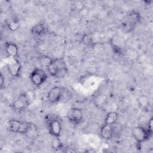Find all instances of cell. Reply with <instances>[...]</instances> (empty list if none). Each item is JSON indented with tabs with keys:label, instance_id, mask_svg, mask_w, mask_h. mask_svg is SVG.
<instances>
[{
	"label": "cell",
	"instance_id": "9c48e42d",
	"mask_svg": "<svg viewBox=\"0 0 153 153\" xmlns=\"http://www.w3.org/2000/svg\"><path fill=\"white\" fill-rule=\"evenodd\" d=\"M67 118L73 123H78L82 120V112L80 109L72 108L69 110L67 114Z\"/></svg>",
	"mask_w": 153,
	"mask_h": 153
},
{
	"label": "cell",
	"instance_id": "ffe728a7",
	"mask_svg": "<svg viewBox=\"0 0 153 153\" xmlns=\"http://www.w3.org/2000/svg\"><path fill=\"white\" fill-rule=\"evenodd\" d=\"M74 7V9L76 10H81L84 7V4L81 1H75L74 4H73Z\"/></svg>",
	"mask_w": 153,
	"mask_h": 153
},
{
	"label": "cell",
	"instance_id": "3957f363",
	"mask_svg": "<svg viewBox=\"0 0 153 153\" xmlns=\"http://www.w3.org/2000/svg\"><path fill=\"white\" fill-rule=\"evenodd\" d=\"M45 120L50 134L53 137H59L62 131V125L59 120L51 115H47Z\"/></svg>",
	"mask_w": 153,
	"mask_h": 153
},
{
	"label": "cell",
	"instance_id": "7a4b0ae2",
	"mask_svg": "<svg viewBox=\"0 0 153 153\" xmlns=\"http://www.w3.org/2000/svg\"><path fill=\"white\" fill-rule=\"evenodd\" d=\"M33 123L17 120H9L6 122L8 129L14 133L26 134Z\"/></svg>",
	"mask_w": 153,
	"mask_h": 153
},
{
	"label": "cell",
	"instance_id": "5bb4252c",
	"mask_svg": "<svg viewBox=\"0 0 153 153\" xmlns=\"http://www.w3.org/2000/svg\"><path fill=\"white\" fill-rule=\"evenodd\" d=\"M118 118V114L116 112H110L107 114L105 118V123L112 125L116 123Z\"/></svg>",
	"mask_w": 153,
	"mask_h": 153
},
{
	"label": "cell",
	"instance_id": "6da1fadb",
	"mask_svg": "<svg viewBox=\"0 0 153 153\" xmlns=\"http://www.w3.org/2000/svg\"><path fill=\"white\" fill-rule=\"evenodd\" d=\"M49 74L56 78H63L68 73V66L62 59H53L47 68Z\"/></svg>",
	"mask_w": 153,
	"mask_h": 153
},
{
	"label": "cell",
	"instance_id": "d6986e66",
	"mask_svg": "<svg viewBox=\"0 0 153 153\" xmlns=\"http://www.w3.org/2000/svg\"><path fill=\"white\" fill-rule=\"evenodd\" d=\"M58 137H54V139L52 141V147L56 149H61L63 146L62 143Z\"/></svg>",
	"mask_w": 153,
	"mask_h": 153
},
{
	"label": "cell",
	"instance_id": "52a82bcc",
	"mask_svg": "<svg viewBox=\"0 0 153 153\" xmlns=\"http://www.w3.org/2000/svg\"><path fill=\"white\" fill-rule=\"evenodd\" d=\"M30 99H29L26 93L20 94L19 97L14 100L13 103V106L17 111H22L26 108L30 103Z\"/></svg>",
	"mask_w": 153,
	"mask_h": 153
},
{
	"label": "cell",
	"instance_id": "44dd1931",
	"mask_svg": "<svg viewBox=\"0 0 153 153\" xmlns=\"http://www.w3.org/2000/svg\"><path fill=\"white\" fill-rule=\"evenodd\" d=\"M152 123H153V121H152V118H151L149 122H148V127H147V128L151 132H152Z\"/></svg>",
	"mask_w": 153,
	"mask_h": 153
},
{
	"label": "cell",
	"instance_id": "8fae6325",
	"mask_svg": "<svg viewBox=\"0 0 153 153\" xmlns=\"http://www.w3.org/2000/svg\"><path fill=\"white\" fill-rule=\"evenodd\" d=\"M100 136L102 138L106 140L111 139L114 134V130L112 127V125L104 124L100 128Z\"/></svg>",
	"mask_w": 153,
	"mask_h": 153
},
{
	"label": "cell",
	"instance_id": "9a60e30c",
	"mask_svg": "<svg viewBox=\"0 0 153 153\" xmlns=\"http://www.w3.org/2000/svg\"><path fill=\"white\" fill-rule=\"evenodd\" d=\"M140 17L139 13L136 11H133L128 15L126 20L131 24L136 26V25L140 21Z\"/></svg>",
	"mask_w": 153,
	"mask_h": 153
},
{
	"label": "cell",
	"instance_id": "e0dca14e",
	"mask_svg": "<svg viewBox=\"0 0 153 153\" xmlns=\"http://www.w3.org/2000/svg\"><path fill=\"white\" fill-rule=\"evenodd\" d=\"M121 27L123 31L126 32H130L134 30L135 26L128 22L127 20H125L121 23Z\"/></svg>",
	"mask_w": 153,
	"mask_h": 153
},
{
	"label": "cell",
	"instance_id": "7402d4cb",
	"mask_svg": "<svg viewBox=\"0 0 153 153\" xmlns=\"http://www.w3.org/2000/svg\"><path fill=\"white\" fill-rule=\"evenodd\" d=\"M4 76L2 75V74H1V75H0V86L2 88L4 85Z\"/></svg>",
	"mask_w": 153,
	"mask_h": 153
},
{
	"label": "cell",
	"instance_id": "ac0fdd59",
	"mask_svg": "<svg viewBox=\"0 0 153 153\" xmlns=\"http://www.w3.org/2000/svg\"><path fill=\"white\" fill-rule=\"evenodd\" d=\"M53 59L50 58V57L46 56V55H42L39 57V60L41 63V65L42 66L48 68V66L50 65V63L52 62Z\"/></svg>",
	"mask_w": 153,
	"mask_h": 153
},
{
	"label": "cell",
	"instance_id": "277c9868",
	"mask_svg": "<svg viewBox=\"0 0 153 153\" xmlns=\"http://www.w3.org/2000/svg\"><path fill=\"white\" fill-rule=\"evenodd\" d=\"M152 134V132L150 131L147 128L141 126L136 127L132 130L133 136L139 144L148 140Z\"/></svg>",
	"mask_w": 153,
	"mask_h": 153
},
{
	"label": "cell",
	"instance_id": "8992f818",
	"mask_svg": "<svg viewBox=\"0 0 153 153\" xmlns=\"http://www.w3.org/2000/svg\"><path fill=\"white\" fill-rule=\"evenodd\" d=\"M63 96V89L55 86L51 88L47 94V100L51 103H56L60 100Z\"/></svg>",
	"mask_w": 153,
	"mask_h": 153
},
{
	"label": "cell",
	"instance_id": "ba28073f",
	"mask_svg": "<svg viewBox=\"0 0 153 153\" xmlns=\"http://www.w3.org/2000/svg\"><path fill=\"white\" fill-rule=\"evenodd\" d=\"M7 69L9 73L12 76H18L21 70V65L16 58L10 57V59L7 63Z\"/></svg>",
	"mask_w": 153,
	"mask_h": 153
},
{
	"label": "cell",
	"instance_id": "30bf717a",
	"mask_svg": "<svg viewBox=\"0 0 153 153\" xmlns=\"http://www.w3.org/2000/svg\"><path fill=\"white\" fill-rule=\"evenodd\" d=\"M5 50L9 57H16L19 53L17 45L12 42H7L5 44Z\"/></svg>",
	"mask_w": 153,
	"mask_h": 153
},
{
	"label": "cell",
	"instance_id": "4fadbf2b",
	"mask_svg": "<svg viewBox=\"0 0 153 153\" xmlns=\"http://www.w3.org/2000/svg\"><path fill=\"white\" fill-rule=\"evenodd\" d=\"M30 32L32 35L36 36L42 35L45 32V27L42 23H37L35 25L30 29Z\"/></svg>",
	"mask_w": 153,
	"mask_h": 153
},
{
	"label": "cell",
	"instance_id": "2e32d148",
	"mask_svg": "<svg viewBox=\"0 0 153 153\" xmlns=\"http://www.w3.org/2000/svg\"><path fill=\"white\" fill-rule=\"evenodd\" d=\"M8 28L11 31H15L19 27V21L17 19H10L7 23Z\"/></svg>",
	"mask_w": 153,
	"mask_h": 153
},
{
	"label": "cell",
	"instance_id": "7c38bea8",
	"mask_svg": "<svg viewBox=\"0 0 153 153\" xmlns=\"http://www.w3.org/2000/svg\"><path fill=\"white\" fill-rule=\"evenodd\" d=\"M82 42L87 46H93L97 42L96 35L91 33H85L82 37Z\"/></svg>",
	"mask_w": 153,
	"mask_h": 153
},
{
	"label": "cell",
	"instance_id": "5b68a950",
	"mask_svg": "<svg viewBox=\"0 0 153 153\" xmlns=\"http://www.w3.org/2000/svg\"><path fill=\"white\" fill-rule=\"evenodd\" d=\"M47 73L42 69L35 68L30 73V79L32 82L36 86L42 84L47 79Z\"/></svg>",
	"mask_w": 153,
	"mask_h": 153
}]
</instances>
